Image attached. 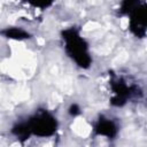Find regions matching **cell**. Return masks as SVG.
I'll return each mask as SVG.
<instances>
[{"mask_svg": "<svg viewBox=\"0 0 147 147\" xmlns=\"http://www.w3.org/2000/svg\"><path fill=\"white\" fill-rule=\"evenodd\" d=\"M69 113L71 114V115H77L78 113H79V108H78V106L77 105H72L71 107H70V109H69Z\"/></svg>", "mask_w": 147, "mask_h": 147, "instance_id": "8992f818", "label": "cell"}, {"mask_svg": "<svg viewBox=\"0 0 147 147\" xmlns=\"http://www.w3.org/2000/svg\"><path fill=\"white\" fill-rule=\"evenodd\" d=\"M25 124L30 133H34L40 137L53 134L57 126L56 118L47 111H39Z\"/></svg>", "mask_w": 147, "mask_h": 147, "instance_id": "3957f363", "label": "cell"}, {"mask_svg": "<svg viewBox=\"0 0 147 147\" xmlns=\"http://www.w3.org/2000/svg\"><path fill=\"white\" fill-rule=\"evenodd\" d=\"M95 132L98 134H102V136H107V137H114L117 132V127L115 125L114 122L109 121V119H106V118H102L100 119L96 125H95Z\"/></svg>", "mask_w": 147, "mask_h": 147, "instance_id": "277c9868", "label": "cell"}, {"mask_svg": "<svg viewBox=\"0 0 147 147\" xmlns=\"http://www.w3.org/2000/svg\"><path fill=\"white\" fill-rule=\"evenodd\" d=\"M2 33L8 37V38H14V39H25L29 38V33H26L25 31L17 29V28H9L6 29L5 31H2Z\"/></svg>", "mask_w": 147, "mask_h": 147, "instance_id": "5b68a950", "label": "cell"}, {"mask_svg": "<svg viewBox=\"0 0 147 147\" xmlns=\"http://www.w3.org/2000/svg\"><path fill=\"white\" fill-rule=\"evenodd\" d=\"M122 11L130 15V29L139 38L146 34V3L140 1H124Z\"/></svg>", "mask_w": 147, "mask_h": 147, "instance_id": "7a4b0ae2", "label": "cell"}, {"mask_svg": "<svg viewBox=\"0 0 147 147\" xmlns=\"http://www.w3.org/2000/svg\"><path fill=\"white\" fill-rule=\"evenodd\" d=\"M63 39L65 40V49L69 56L82 68H88L91 64V57L87 52V44L79 36L75 29H68L63 31Z\"/></svg>", "mask_w": 147, "mask_h": 147, "instance_id": "6da1fadb", "label": "cell"}]
</instances>
